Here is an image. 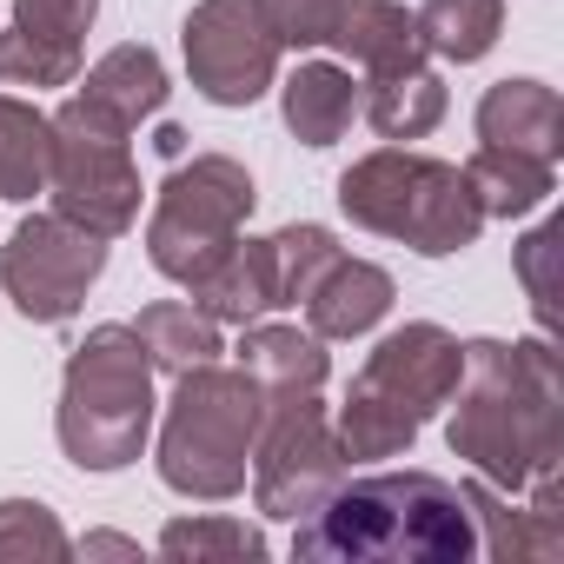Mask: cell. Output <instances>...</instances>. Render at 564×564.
<instances>
[{
	"instance_id": "1",
	"label": "cell",
	"mask_w": 564,
	"mask_h": 564,
	"mask_svg": "<svg viewBox=\"0 0 564 564\" xmlns=\"http://www.w3.org/2000/svg\"><path fill=\"white\" fill-rule=\"evenodd\" d=\"M445 438L491 491H524L564 458V366L551 339H465Z\"/></svg>"
},
{
	"instance_id": "2",
	"label": "cell",
	"mask_w": 564,
	"mask_h": 564,
	"mask_svg": "<svg viewBox=\"0 0 564 564\" xmlns=\"http://www.w3.org/2000/svg\"><path fill=\"white\" fill-rule=\"evenodd\" d=\"M306 564H465L478 557V524L465 485L438 471H366L339 478L293 531Z\"/></svg>"
},
{
	"instance_id": "3",
	"label": "cell",
	"mask_w": 564,
	"mask_h": 564,
	"mask_svg": "<svg viewBox=\"0 0 564 564\" xmlns=\"http://www.w3.org/2000/svg\"><path fill=\"white\" fill-rule=\"evenodd\" d=\"M458 372H465V346L445 326L412 319V326L386 333L366 352V366L352 372V392L333 419L346 465L405 458L412 438L425 432V419L445 412V399L458 392Z\"/></svg>"
},
{
	"instance_id": "4",
	"label": "cell",
	"mask_w": 564,
	"mask_h": 564,
	"mask_svg": "<svg viewBox=\"0 0 564 564\" xmlns=\"http://www.w3.org/2000/svg\"><path fill=\"white\" fill-rule=\"evenodd\" d=\"M265 419V392L239 372V366H193L173 379L166 419H160V485L199 505H226L246 491L252 471V438Z\"/></svg>"
},
{
	"instance_id": "5",
	"label": "cell",
	"mask_w": 564,
	"mask_h": 564,
	"mask_svg": "<svg viewBox=\"0 0 564 564\" xmlns=\"http://www.w3.org/2000/svg\"><path fill=\"white\" fill-rule=\"evenodd\" d=\"M54 432H61V452L80 471H127L147 452V432H153V359H147L133 326L107 319L67 352Z\"/></svg>"
},
{
	"instance_id": "6",
	"label": "cell",
	"mask_w": 564,
	"mask_h": 564,
	"mask_svg": "<svg viewBox=\"0 0 564 564\" xmlns=\"http://www.w3.org/2000/svg\"><path fill=\"white\" fill-rule=\"evenodd\" d=\"M339 213L359 232L399 239L419 259H452L485 232V213L465 186V166L412 153V147H379L339 173Z\"/></svg>"
},
{
	"instance_id": "7",
	"label": "cell",
	"mask_w": 564,
	"mask_h": 564,
	"mask_svg": "<svg viewBox=\"0 0 564 564\" xmlns=\"http://www.w3.org/2000/svg\"><path fill=\"white\" fill-rule=\"evenodd\" d=\"M47 127H54V166H47L54 213H67L74 226L100 232L107 246L120 232H133V219H140L133 127L113 120L107 107H94L87 94H67L47 113Z\"/></svg>"
},
{
	"instance_id": "8",
	"label": "cell",
	"mask_w": 564,
	"mask_h": 564,
	"mask_svg": "<svg viewBox=\"0 0 564 564\" xmlns=\"http://www.w3.org/2000/svg\"><path fill=\"white\" fill-rule=\"evenodd\" d=\"M252 173L232 153H193L173 160V173L153 193V219H147V259L160 279L193 286V279L246 232L252 219Z\"/></svg>"
},
{
	"instance_id": "9",
	"label": "cell",
	"mask_w": 564,
	"mask_h": 564,
	"mask_svg": "<svg viewBox=\"0 0 564 564\" xmlns=\"http://www.w3.org/2000/svg\"><path fill=\"white\" fill-rule=\"evenodd\" d=\"M246 478H252V505L265 518H306L346 478V452H339V432H333V412L319 405V392L265 399Z\"/></svg>"
},
{
	"instance_id": "10",
	"label": "cell",
	"mask_w": 564,
	"mask_h": 564,
	"mask_svg": "<svg viewBox=\"0 0 564 564\" xmlns=\"http://www.w3.org/2000/svg\"><path fill=\"white\" fill-rule=\"evenodd\" d=\"M100 272H107L100 232L74 226L67 213H34L0 246V300H14V313L34 326H67L87 306Z\"/></svg>"
},
{
	"instance_id": "11",
	"label": "cell",
	"mask_w": 564,
	"mask_h": 564,
	"mask_svg": "<svg viewBox=\"0 0 564 564\" xmlns=\"http://www.w3.org/2000/svg\"><path fill=\"white\" fill-rule=\"evenodd\" d=\"M180 47H186V74L193 87L213 100V107H252L272 94L279 80V47L272 28L259 21L252 0H199L180 28Z\"/></svg>"
},
{
	"instance_id": "12",
	"label": "cell",
	"mask_w": 564,
	"mask_h": 564,
	"mask_svg": "<svg viewBox=\"0 0 564 564\" xmlns=\"http://www.w3.org/2000/svg\"><path fill=\"white\" fill-rule=\"evenodd\" d=\"M399 286H392V272L379 259H352L339 252L326 272H319V286L306 293V326L319 339H366L386 313H392Z\"/></svg>"
},
{
	"instance_id": "13",
	"label": "cell",
	"mask_w": 564,
	"mask_h": 564,
	"mask_svg": "<svg viewBox=\"0 0 564 564\" xmlns=\"http://www.w3.org/2000/svg\"><path fill=\"white\" fill-rule=\"evenodd\" d=\"M279 87V113L300 147H339L359 120V74L339 61H300Z\"/></svg>"
},
{
	"instance_id": "14",
	"label": "cell",
	"mask_w": 564,
	"mask_h": 564,
	"mask_svg": "<svg viewBox=\"0 0 564 564\" xmlns=\"http://www.w3.org/2000/svg\"><path fill=\"white\" fill-rule=\"evenodd\" d=\"M478 147H511V153H538L557 166L564 153V100L544 80H498L478 100Z\"/></svg>"
},
{
	"instance_id": "15",
	"label": "cell",
	"mask_w": 564,
	"mask_h": 564,
	"mask_svg": "<svg viewBox=\"0 0 564 564\" xmlns=\"http://www.w3.org/2000/svg\"><path fill=\"white\" fill-rule=\"evenodd\" d=\"M186 293H193V306H199L213 326H252V319L279 313V286H272V252H265V239H246V232H239Z\"/></svg>"
},
{
	"instance_id": "16",
	"label": "cell",
	"mask_w": 564,
	"mask_h": 564,
	"mask_svg": "<svg viewBox=\"0 0 564 564\" xmlns=\"http://www.w3.org/2000/svg\"><path fill=\"white\" fill-rule=\"evenodd\" d=\"M326 47H339L346 67H359V74H392V67L432 61L419 47V28H412V14L399 0H333Z\"/></svg>"
},
{
	"instance_id": "17",
	"label": "cell",
	"mask_w": 564,
	"mask_h": 564,
	"mask_svg": "<svg viewBox=\"0 0 564 564\" xmlns=\"http://www.w3.org/2000/svg\"><path fill=\"white\" fill-rule=\"evenodd\" d=\"M239 372L265 392V399H286V392H319L333 359H326V339L306 326H239Z\"/></svg>"
},
{
	"instance_id": "18",
	"label": "cell",
	"mask_w": 564,
	"mask_h": 564,
	"mask_svg": "<svg viewBox=\"0 0 564 564\" xmlns=\"http://www.w3.org/2000/svg\"><path fill=\"white\" fill-rule=\"evenodd\" d=\"M359 113H366L372 133L392 140V147L425 140V133L445 120V80L432 74V61L392 67V74H366V80H359Z\"/></svg>"
},
{
	"instance_id": "19",
	"label": "cell",
	"mask_w": 564,
	"mask_h": 564,
	"mask_svg": "<svg viewBox=\"0 0 564 564\" xmlns=\"http://www.w3.org/2000/svg\"><path fill=\"white\" fill-rule=\"evenodd\" d=\"M74 94H87L94 107H107L113 120H127V127L140 133V120H153V113L166 107V61H160L147 41H120V47H107V54L80 74Z\"/></svg>"
},
{
	"instance_id": "20",
	"label": "cell",
	"mask_w": 564,
	"mask_h": 564,
	"mask_svg": "<svg viewBox=\"0 0 564 564\" xmlns=\"http://www.w3.org/2000/svg\"><path fill=\"white\" fill-rule=\"evenodd\" d=\"M465 186L478 199L485 219H524L557 193V166L538 153H511V147H478L465 160Z\"/></svg>"
},
{
	"instance_id": "21",
	"label": "cell",
	"mask_w": 564,
	"mask_h": 564,
	"mask_svg": "<svg viewBox=\"0 0 564 564\" xmlns=\"http://www.w3.org/2000/svg\"><path fill=\"white\" fill-rule=\"evenodd\" d=\"M133 333H140V346H147L153 372H173V379L193 372V366H213V359L226 352L219 326H213L193 300H153V306H140Z\"/></svg>"
},
{
	"instance_id": "22",
	"label": "cell",
	"mask_w": 564,
	"mask_h": 564,
	"mask_svg": "<svg viewBox=\"0 0 564 564\" xmlns=\"http://www.w3.org/2000/svg\"><path fill=\"white\" fill-rule=\"evenodd\" d=\"M419 28V47L445 67H471L498 47L505 34V0H425V8L412 14Z\"/></svg>"
},
{
	"instance_id": "23",
	"label": "cell",
	"mask_w": 564,
	"mask_h": 564,
	"mask_svg": "<svg viewBox=\"0 0 564 564\" xmlns=\"http://www.w3.org/2000/svg\"><path fill=\"white\" fill-rule=\"evenodd\" d=\"M47 166H54V127L34 100L0 94V199L28 206L34 193H47Z\"/></svg>"
},
{
	"instance_id": "24",
	"label": "cell",
	"mask_w": 564,
	"mask_h": 564,
	"mask_svg": "<svg viewBox=\"0 0 564 564\" xmlns=\"http://www.w3.org/2000/svg\"><path fill=\"white\" fill-rule=\"evenodd\" d=\"M265 252H272V286H279V306H306V293L319 286V272L339 259V239H333V226L300 219V226H279V232L265 239Z\"/></svg>"
},
{
	"instance_id": "25",
	"label": "cell",
	"mask_w": 564,
	"mask_h": 564,
	"mask_svg": "<svg viewBox=\"0 0 564 564\" xmlns=\"http://www.w3.org/2000/svg\"><path fill=\"white\" fill-rule=\"evenodd\" d=\"M160 557H265V531L246 518H173L153 544Z\"/></svg>"
},
{
	"instance_id": "26",
	"label": "cell",
	"mask_w": 564,
	"mask_h": 564,
	"mask_svg": "<svg viewBox=\"0 0 564 564\" xmlns=\"http://www.w3.org/2000/svg\"><path fill=\"white\" fill-rule=\"evenodd\" d=\"M100 14V0H14V34L61 47V54H87V28Z\"/></svg>"
},
{
	"instance_id": "27",
	"label": "cell",
	"mask_w": 564,
	"mask_h": 564,
	"mask_svg": "<svg viewBox=\"0 0 564 564\" xmlns=\"http://www.w3.org/2000/svg\"><path fill=\"white\" fill-rule=\"evenodd\" d=\"M74 538L41 498H0V557H67Z\"/></svg>"
},
{
	"instance_id": "28",
	"label": "cell",
	"mask_w": 564,
	"mask_h": 564,
	"mask_svg": "<svg viewBox=\"0 0 564 564\" xmlns=\"http://www.w3.org/2000/svg\"><path fill=\"white\" fill-rule=\"evenodd\" d=\"M551 259H557V226H531V232L518 239V286H524V300H531V319H538V333H551V326H557V286H551Z\"/></svg>"
},
{
	"instance_id": "29",
	"label": "cell",
	"mask_w": 564,
	"mask_h": 564,
	"mask_svg": "<svg viewBox=\"0 0 564 564\" xmlns=\"http://www.w3.org/2000/svg\"><path fill=\"white\" fill-rule=\"evenodd\" d=\"M259 21L272 28L279 47H326V21H333V0H252Z\"/></svg>"
},
{
	"instance_id": "30",
	"label": "cell",
	"mask_w": 564,
	"mask_h": 564,
	"mask_svg": "<svg viewBox=\"0 0 564 564\" xmlns=\"http://www.w3.org/2000/svg\"><path fill=\"white\" fill-rule=\"evenodd\" d=\"M74 551H80V557H140V544H133V538H113V531H87Z\"/></svg>"
},
{
	"instance_id": "31",
	"label": "cell",
	"mask_w": 564,
	"mask_h": 564,
	"mask_svg": "<svg viewBox=\"0 0 564 564\" xmlns=\"http://www.w3.org/2000/svg\"><path fill=\"white\" fill-rule=\"evenodd\" d=\"M153 147H160V160H186V133H180V127H160Z\"/></svg>"
}]
</instances>
